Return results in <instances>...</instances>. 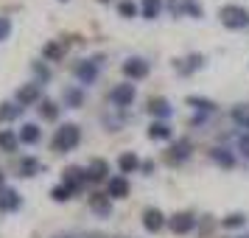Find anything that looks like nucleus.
<instances>
[{"label": "nucleus", "instance_id": "obj_1", "mask_svg": "<svg viewBox=\"0 0 249 238\" xmlns=\"http://www.w3.org/2000/svg\"><path fill=\"white\" fill-rule=\"evenodd\" d=\"M81 140V129L76 124H65L56 129V135H53V140H51V148L53 151H59V154H65V151H73V148L79 146Z\"/></svg>", "mask_w": 249, "mask_h": 238}, {"label": "nucleus", "instance_id": "obj_2", "mask_svg": "<svg viewBox=\"0 0 249 238\" xmlns=\"http://www.w3.org/2000/svg\"><path fill=\"white\" fill-rule=\"evenodd\" d=\"M218 20H221V25L232 28V31H238V28H249V12L244 9V6H235V3L221 6V9H218Z\"/></svg>", "mask_w": 249, "mask_h": 238}, {"label": "nucleus", "instance_id": "obj_3", "mask_svg": "<svg viewBox=\"0 0 249 238\" xmlns=\"http://www.w3.org/2000/svg\"><path fill=\"white\" fill-rule=\"evenodd\" d=\"M42 98V84L39 81H31V84H20L17 87V92H14V101L20 104V107H31V104H36Z\"/></svg>", "mask_w": 249, "mask_h": 238}, {"label": "nucleus", "instance_id": "obj_4", "mask_svg": "<svg viewBox=\"0 0 249 238\" xmlns=\"http://www.w3.org/2000/svg\"><path fill=\"white\" fill-rule=\"evenodd\" d=\"M98 65H101V56L79 62V65H76V79H79L81 84H92V81L98 79Z\"/></svg>", "mask_w": 249, "mask_h": 238}, {"label": "nucleus", "instance_id": "obj_5", "mask_svg": "<svg viewBox=\"0 0 249 238\" xmlns=\"http://www.w3.org/2000/svg\"><path fill=\"white\" fill-rule=\"evenodd\" d=\"M135 95H137L135 84H132V81H126V84H118V87L109 90V101H112L115 107H129V104L135 101Z\"/></svg>", "mask_w": 249, "mask_h": 238}, {"label": "nucleus", "instance_id": "obj_6", "mask_svg": "<svg viewBox=\"0 0 249 238\" xmlns=\"http://www.w3.org/2000/svg\"><path fill=\"white\" fill-rule=\"evenodd\" d=\"M62 182L68 185L70 191L76 193V191H81L84 185H87V168H81V165H70V168H65V177H62Z\"/></svg>", "mask_w": 249, "mask_h": 238}, {"label": "nucleus", "instance_id": "obj_7", "mask_svg": "<svg viewBox=\"0 0 249 238\" xmlns=\"http://www.w3.org/2000/svg\"><path fill=\"white\" fill-rule=\"evenodd\" d=\"M168 227L174 236H185V233H191L193 227H196V216L193 213H174L168 219Z\"/></svg>", "mask_w": 249, "mask_h": 238}, {"label": "nucleus", "instance_id": "obj_8", "mask_svg": "<svg viewBox=\"0 0 249 238\" xmlns=\"http://www.w3.org/2000/svg\"><path fill=\"white\" fill-rule=\"evenodd\" d=\"M148 70H151V68H148L146 59H126V62H124V76H129L132 81L146 79Z\"/></svg>", "mask_w": 249, "mask_h": 238}, {"label": "nucleus", "instance_id": "obj_9", "mask_svg": "<svg viewBox=\"0 0 249 238\" xmlns=\"http://www.w3.org/2000/svg\"><path fill=\"white\" fill-rule=\"evenodd\" d=\"M90 210L95 216H104V219H107V216L112 213V196H109V193H90Z\"/></svg>", "mask_w": 249, "mask_h": 238}, {"label": "nucleus", "instance_id": "obj_10", "mask_svg": "<svg viewBox=\"0 0 249 238\" xmlns=\"http://www.w3.org/2000/svg\"><path fill=\"white\" fill-rule=\"evenodd\" d=\"M143 227H146L148 233H160L162 227H165V216L160 207H146L143 210Z\"/></svg>", "mask_w": 249, "mask_h": 238}, {"label": "nucleus", "instance_id": "obj_11", "mask_svg": "<svg viewBox=\"0 0 249 238\" xmlns=\"http://www.w3.org/2000/svg\"><path fill=\"white\" fill-rule=\"evenodd\" d=\"M20 204H23V199H20V193L14 188H3L0 191V213H14V210H20Z\"/></svg>", "mask_w": 249, "mask_h": 238}, {"label": "nucleus", "instance_id": "obj_12", "mask_svg": "<svg viewBox=\"0 0 249 238\" xmlns=\"http://www.w3.org/2000/svg\"><path fill=\"white\" fill-rule=\"evenodd\" d=\"M109 196L112 199H126L129 196V180H126L124 174H118V177H109Z\"/></svg>", "mask_w": 249, "mask_h": 238}, {"label": "nucleus", "instance_id": "obj_13", "mask_svg": "<svg viewBox=\"0 0 249 238\" xmlns=\"http://www.w3.org/2000/svg\"><path fill=\"white\" fill-rule=\"evenodd\" d=\"M107 174H109V163H107V160H90V165H87V180L101 182V180H107Z\"/></svg>", "mask_w": 249, "mask_h": 238}, {"label": "nucleus", "instance_id": "obj_14", "mask_svg": "<svg viewBox=\"0 0 249 238\" xmlns=\"http://www.w3.org/2000/svg\"><path fill=\"white\" fill-rule=\"evenodd\" d=\"M191 148H193L191 140H185V137H182V140H177V143L168 148V160H171V163H182V160L191 157Z\"/></svg>", "mask_w": 249, "mask_h": 238}, {"label": "nucleus", "instance_id": "obj_15", "mask_svg": "<svg viewBox=\"0 0 249 238\" xmlns=\"http://www.w3.org/2000/svg\"><path fill=\"white\" fill-rule=\"evenodd\" d=\"M118 168H121V174H135L137 168H143V163H140V157L135 151H124L118 157Z\"/></svg>", "mask_w": 249, "mask_h": 238}, {"label": "nucleus", "instance_id": "obj_16", "mask_svg": "<svg viewBox=\"0 0 249 238\" xmlns=\"http://www.w3.org/2000/svg\"><path fill=\"white\" fill-rule=\"evenodd\" d=\"M148 112L154 115V118H162V121H165V118L174 115V107L168 104V98H151V101H148Z\"/></svg>", "mask_w": 249, "mask_h": 238}, {"label": "nucleus", "instance_id": "obj_17", "mask_svg": "<svg viewBox=\"0 0 249 238\" xmlns=\"http://www.w3.org/2000/svg\"><path fill=\"white\" fill-rule=\"evenodd\" d=\"M62 98H65V107H70V110H79L81 104H84V90H81V87H76V84H70V87H65Z\"/></svg>", "mask_w": 249, "mask_h": 238}, {"label": "nucleus", "instance_id": "obj_18", "mask_svg": "<svg viewBox=\"0 0 249 238\" xmlns=\"http://www.w3.org/2000/svg\"><path fill=\"white\" fill-rule=\"evenodd\" d=\"M204 65V56L202 54H191L188 59H182V62H177V70H179L182 76H191L193 70H199Z\"/></svg>", "mask_w": 249, "mask_h": 238}, {"label": "nucleus", "instance_id": "obj_19", "mask_svg": "<svg viewBox=\"0 0 249 238\" xmlns=\"http://www.w3.org/2000/svg\"><path fill=\"white\" fill-rule=\"evenodd\" d=\"M42 56H45L48 62H59V59H65V45L56 42V39H51V42L42 48Z\"/></svg>", "mask_w": 249, "mask_h": 238}, {"label": "nucleus", "instance_id": "obj_20", "mask_svg": "<svg viewBox=\"0 0 249 238\" xmlns=\"http://www.w3.org/2000/svg\"><path fill=\"white\" fill-rule=\"evenodd\" d=\"M17 146H20V135L12 132V129H3L0 132V148L3 151H17Z\"/></svg>", "mask_w": 249, "mask_h": 238}, {"label": "nucleus", "instance_id": "obj_21", "mask_svg": "<svg viewBox=\"0 0 249 238\" xmlns=\"http://www.w3.org/2000/svg\"><path fill=\"white\" fill-rule=\"evenodd\" d=\"M39 137H42V132H39L36 124H23V129H20V140H23V143L34 146V143H39Z\"/></svg>", "mask_w": 249, "mask_h": 238}, {"label": "nucleus", "instance_id": "obj_22", "mask_svg": "<svg viewBox=\"0 0 249 238\" xmlns=\"http://www.w3.org/2000/svg\"><path fill=\"white\" fill-rule=\"evenodd\" d=\"M148 137L151 140H171V126L162 124V121H154L148 126Z\"/></svg>", "mask_w": 249, "mask_h": 238}, {"label": "nucleus", "instance_id": "obj_23", "mask_svg": "<svg viewBox=\"0 0 249 238\" xmlns=\"http://www.w3.org/2000/svg\"><path fill=\"white\" fill-rule=\"evenodd\" d=\"M210 157H213V163L215 165H221V168H232V165H235V157H232L227 148H213Z\"/></svg>", "mask_w": 249, "mask_h": 238}, {"label": "nucleus", "instance_id": "obj_24", "mask_svg": "<svg viewBox=\"0 0 249 238\" xmlns=\"http://www.w3.org/2000/svg\"><path fill=\"white\" fill-rule=\"evenodd\" d=\"M232 121H235L241 129L249 132V104H235V107H232Z\"/></svg>", "mask_w": 249, "mask_h": 238}, {"label": "nucleus", "instance_id": "obj_25", "mask_svg": "<svg viewBox=\"0 0 249 238\" xmlns=\"http://www.w3.org/2000/svg\"><path fill=\"white\" fill-rule=\"evenodd\" d=\"M23 115V107L17 101H6V104H0V121H14V118H20Z\"/></svg>", "mask_w": 249, "mask_h": 238}, {"label": "nucleus", "instance_id": "obj_26", "mask_svg": "<svg viewBox=\"0 0 249 238\" xmlns=\"http://www.w3.org/2000/svg\"><path fill=\"white\" fill-rule=\"evenodd\" d=\"M160 12H162V0H143V3H140V14H143L146 20H154Z\"/></svg>", "mask_w": 249, "mask_h": 238}, {"label": "nucleus", "instance_id": "obj_27", "mask_svg": "<svg viewBox=\"0 0 249 238\" xmlns=\"http://www.w3.org/2000/svg\"><path fill=\"white\" fill-rule=\"evenodd\" d=\"M20 174L23 177H36V174H42V163L34 157H25L23 163H20Z\"/></svg>", "mask_w": 249, "mask_h": 238}, {"label": "nucleus", "instance_id": "obj_28", "mask_svg": "<svg viewBox=\"0 0 249 238\" xmlns=\"http://www.w3.org/2000/svg\"><path fill=\"white\" fill-rule=\"evenodd\" d=\"M185 101L191 104L193 110H199V112H213V110H215V104L210 101V98H199V95H188Z\"/></svg>", "mask_w": 249, "mask_h": 238}, {"label": "nucleus", "instance_id": "obj_29", "mask_svg": "<svg viewBox=\"0 0 249 238\" xmlns=\"http://www.w3.org/2000/svg\"><path fill=\"white\" fill-rule=\"evenodd\" d=\"M244 224H247V216L244 213H230L227 219H221V227H227V230H241Z\"/></svg>", "mask_w": 249, "mask_h": 238}, {"label": "nucleus", "instance_id": "obj_30", "mask_svg": "<svg viewBox=\"0 0 249 238\" xmlns=\"http://www.w3.org/2000/svg\"><path fill=\"white\" fill-rule=\"evenodd\" d=\"M39 115L45 118V121H56L59 118V107L53 101H42V107H39Z\"/></svg>", "mask_w": 249, "mask_h": 238}, {"label": "nucleus", "instance_id": "obj_31", "mask_svg": "<svg viewBox=\"0 0 249 238\" xmlns=\"http://www.w3.org/2000/svg\"><path fill=\"white\" fill-rule=\"evenodd\" d=\"M70 196H73V191H70L65 182H62V185H56V188L51 191V199H53V202H68Z\"/></svg>", "mask_w": 249, "mask_h": 238}, {"label": "nucleus", "instance_id": "obj_32", "mask_svg": "<svg viewBox=\"0 0 249 238\" xmlns=\"http://www.w3.org/2000/svg\"><path fill=\"white\" fill-rule=\"evenodd\" d=\"M182 3H185V14H191L193 20H199V17L204 14V9H202L199 0H182Z\"/></svg>", "mask_w": 249, "mask_h": 238}, {"label": "nucleus", "instance_id": "obj_33", "mask_svg": "<svg viewBox=\"0 0 249 238\" xmlns=\"http://www.w3.org/2000/svg\"><path fill=\"white\" fill-rule=\"evenodd\" d=\"M137 12H140V9H137L135 0H124V3L118 6V14H121V17H137Z\"/></svg>", "mask_w": 249, "mask_h": 238}, {"label": "nucleus", "instance_id": "obj_34", "mask_svg": "<svg viewBox=\"0 0 249 238\" xmlns=\"http://www.w3.org/2000/svg\"><path fill=\"white\" fill-rule=\"evenodd\" d=\"M12 34V20L9 17H0V42H6Z\"/></svg>", "mask_w": 249, "mask_h": 238}, {"label": "nucleus", "instance_id": "obj_35", "mask_svg": "<svg viewBox=\"0 0 249 238\" xmlns=\"http://www.w3.org/2000/svg\"><path fill=\"white\" fill-rule=\"evenodd\" d=\"M238 151H241L244 157H249V132H244V135L238 137Z\"/></svg>", "mask_w": 249, "mask_h": 238}, {"label": "nucleus", "instance_id": "obj_36", "mask_svg": "<svg viewBox=\"0 0 249 238\" xmlns=\"http://www.w3.org/2000/svg\"><path fill=\"white\" fill-rule=\"evenodd\" d=\"M31 68H34V73H36V76H39L42 81H51V70H48L45 65H39V62H34Z\"/></svg>", "mask_w": 249, "mask_h": 238}, {"label": "nucleus", "instance_id": "obj_37", "mask_svg": "<svg viewBox=\"0 0 249 238\" xmlns=\"http://www.w3.org/2000/svg\"><path fill=\"white\" fill-rule=\"evenodd\" d=\"M168 9L174 12V17H182V14H185V3H182V0H171Z\"/></svg>", "mask_w": 249, "mask_h": 238}, {"label": "nucleus", "instance_id": "obj_38", "mask_svg": "<svg viewBox=\"0 0 249 238\" xmlns=\"http://www.w3.org/2000/svg\"><path fill=\"white\" fill-rule=\"evenodd\" d=\"M0 191H3V174H0Z\"/></svg>", "mask_w": 249, "mask_h": 238}, {"label": "nucleus", "instance_id": "obj_39", "mask_svg": "<svg viewBox=\"0 0 249 238\" xmlns=\"http://www.w3.org/2000/svg\"><path fill=\"white\" fill-rule=\"evenodd\" d=\"M238 238H249V233H247V236H238Z\"/></svg>", "mask_w": 249, "mask_h": 238}]
</instances>
